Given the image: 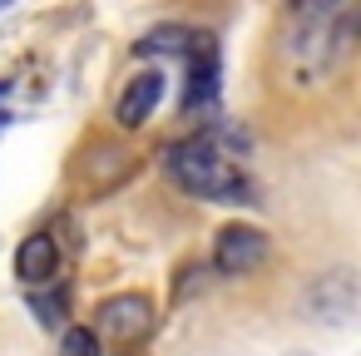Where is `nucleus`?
Returning <instances> with one entry per match:
<instances>
[{
  "mask_svg": "<svg viewBox=\"0 0 361 356\" xmlns=\"http://www.w3.org/2000/svg\"><path fill=\"white\" fill-rule=\"evenodd\" d=\"M6 94H11V80H0V99H6Z\"/></svg>",
  "mask_w": 361,
  "mask_h": 356,
  "instance_id": "obj_10",
  "label": "nucleus"
},
{
  "mask_svg": "<svg viewBox=\"0 0 361 356\" xmlns=\"http://www.w3.org/2000/svg\"><path fill=\"white\" fill-rule=\"evenodd\" d=\"M341 6H346V0H292V16H297L302 25H326Z\"/></svg>",
  "mask_w": 361,
  "mask_h": 356,
  "instance_id": "obj_8",
  "label": "nucleus"
},
{
  "mask_svg": "<svg viewBox=\"0 0 361 356\" xmlns=\"http://www.w3.org/2000/svg\"><path fill=\"white\" fill-rule=\"evenodd\" d=\"M6 124H11V114H6V109H0V129H6Z\"/></svg>",
  "mask_w": 361,
  "mask_h": 356,
  "instance_id": "obj_11",
  "label": "nucleus"
},
{
  "mask_svg": "<svg viewBox=\"0 0 361 356\" xmlns=\"http://www.w3.org/2000/svg\"><path fill=\"white\" fill-rule=\"evenodd\" d=\"M55 267H60V247H55L50 233H35V238L20 243V252H16V277H20V282L40 287V282L55 277Z\"/></svg>",
  "mask_w": 361,
  "mask_h": 356,
  "instance_id": "obj_6",
  "label": "nucleus"
},
{
  "mask_svg": "<svg viewBox=\"0 0 361 356\" xmlns=\"http://www.w3.org/2000/svg\"><path fill=\"white\" fill-rule=\"evenodd\" d=\"M0 6H6V0H0Z\"/></svg>",
  "mask_w": 361,
  "mask_h": 356,
  "instance_id": "obj_12",
  "label": "nucleus"
},
{
  "mask_svg": "<svg viewBox=\"0 0 361 356\" xmlns=\"http://www.w3.org/2000/svg\"><path fill=\"white\" fill-rule=\"evenodd\" d=\"M159 164H164V173H169L183 193H193V198L228 203V208L252 203V178H247V173L218 149V139H208V134H193V139L169 144V149L159 154Z\"/></svg>",
  "mask_w": 361,
  "mask_h": 356,
  "instance_id": "obj_1",
  "label": "nucleus"
},
{
  "mask_svg": "<svg viewBox=\"0 0 361 356\" xmlns=\"http://www.w3.org/2000/svg\"><path fill=\"white\" fill-rule=\"evenodd\" d=\"M99 331L114 336L119 346H139L154 336V302L144 292H119V297H104L99 312H94Z\"/></svg>",
  "mask_w": 361,
  "mask_h": 356,
  "instance_id": "obj_2",
  "label": "nucleus"
},
{
  "mask_svg": "<svg viewBox=\"0 0 361 356\" xmlns=\"http://www.w3.org/2000/svg\"><path fill=\"white\" fill-rule=\"evenodd\" d=\"M267 257V233L262 228H247V223H233L218 233V247H213V267L223 277H247L257 272Z\"/></svg>",
  "mask_w": 361,
  "mask_h": 356,
  "instance_id": "obj_4",
  "label": "nucleus"
},
{
  "mask_svg": "<svg viewBox=\"0 0 361 356\" xmlns=\"http://www.w3.org/2000/svg\"><path fill=\"white\" fill-rule=\"evenodd\" d=\"M164 85H169V75H164V70H144V75L124 80L119 99H114V124H119V129H139V124L159 109Z\"/></svg>",
  "mask_w": 361,
  "mask_h": 356,
  "instance_id": "obj_5",
  "label": "nucleus"
},
{
  "mask_svg": "<svg viewBox=\"0 0 361 356\" xmlns=\"http://www.w3.org/2000/svg\"><path fill=\"white\" fill-rule=\"evenodd\" d=\"M60 356H99V336L90 326H70L60 341Z\"/></svg>",
  "mask_w": 361,
  "mask_h": 356,
  "instance_id": "obj_9",
  "label": "nucleus"
},
{
  "mask_svg": "<svg viewBox=\"0 0 361 356\" xmlns=\"http://www.w3.org/2000/svg\"><path fill=\"white\" fill-rule=\"evenodd\" d=\"M183 65H188V94H183V114H198L218 99V40L193 30L188 50H183Z\"/></svg>",
  "mask_w": 361,
  "mask_h": 356,
  "instance_id": "obj_3",
  "label": "nucleus"
},
{
  "mask_svg": "<svg viewBox=\"0 0 361 356\" xmlns=\"http://www.w3.org/2000/svg\"><path fill=\"white\" fill-rule=\"evenodd\" d=\"M65 302H70V297H65V287L55 282L50 292H35V297H30V312H35L45 326H60V321H65Z\"/></svg>",
  "mask_w": 361,
  "mask_h": 356,
  "instance_id": "obj_7",
  "label": "nucleus"
}]
</instances>
